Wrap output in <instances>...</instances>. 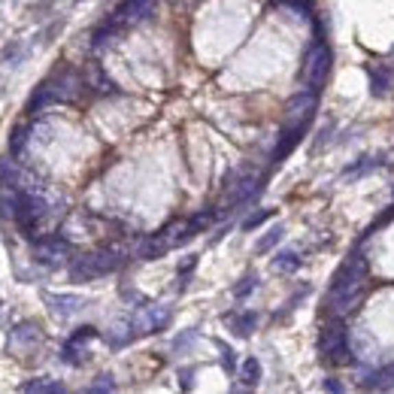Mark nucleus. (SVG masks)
Segmentation results:
<instances>
[{"label": "nucleus", "instance_id": "1", "mask_svg": "<svg viewBox=\"0 0 394 394\" xmlns=\"http://www.w3.org/2000/svg\"><path fill=\"white\" fill-rule=\"evenodd\" d=\"M121 267V252L119 249H97L91 255H82L70 264V279L73 282H91L100 279V276L113 273V270Z\"/></svg>", "mask_w": 394, "mask_h": 394}, {"label": "nucleus", "instance_id": "10", "mask_svg": "<svg viewBox=\"0 0 394 394\" xmlns=\"http://www.w3.org/2000/svg\"><path fill=\"white\" fill-rule=\"evenodd\" d=\"M94 337H97V327H91V325H85V327H79L73 337L64 343V355L61 358L67 361V364H82V358H79V349L85 346V343H91Z\"/></svg>", "mask_w": 394, "mask_h": 394}, {"label": "nucleus", "instance_id": "29", "mask_svg": "<svg viewBox=\"0 0 394 394\" xmlns=\"http://www.w3.org/2000/svg\"><path fill=\"white\" fill-rule=\"evenodd\" d=\"M113 389H115L113 376H97V382L89 385V391H94V394H97V391H113Z\"/></svg>", "mask_w": 394, "mask_h": 394}, {"label": "nucleus", "instance_id": "24", "mask_svg": "<svg viewBox=\"0 0 394 394\" xmlns=\"http://www.w3.org/2000/svg\"><path fill=\"white\" fill-rule=\"evenodd\" d=\"M389 82H391V70H370V85H373V91H385L389 89Z\"/></svg>", "mask_w": 394, "mask_h": 394}, {"label": "nucleus", "instance_id": "22", "mask_svg": "<svg viewBox=\"0 0 394 394\" xmlns=\"http://www.w3.org/2000/svg\"><path fill=\"white\" fill-rule=\"evenodd\" d=\"M297 267H301L297 252H282V255H276V261H273V270H279V273H294Z\"/></svg>", "mask_w": 394, "mask_h": 394}, {"label": "nucleus", "instance_id": "9", "mask_svg": "<svg viewBox=\"0 0 394 394\" xmlns=\"http://www.w3.org/2000/svg\"><path fill=\"white\" fill-rule=\"evenodd\" d=\"M167 322H170V312H167L164 306H143L130 325H134V334H155V331H161Z\"/></svg>", "mask_w": 394, "mask_h": 394}, {"label": "nucleus", "instance_id": "11", "mask_svg": "<svg viewBox=\"0 0 394 394\" xmlns=\"http://www.w3.org/2000/svg\"><path fill=\"white\" fill-rule=\"evenodd\" d=\"M46 303L52 306V312L58 318H70L79 310H85V297H79V294H46Z\"/></svg>", "mask_w": 394, "mask_h": 394}, {"label": "nucleus", "instance_id": "27", "mask_svg": "<svg viewBox=\"0 0 394 394\" xmlns=\"http://www.w3.org/2000/svg\"><path fill=\"white\" fill-rule=\"evenodd\" d=\"M270 216H273V209H261V213H255V216H249V218H246V222H243V228H246V231L258 228V224H261V222H267Z\"/></svg>", "mask_w": 394, "mask_h": 394}, {"label": "nucleus", "instance_id": "8", "mask_svg": "<svg viewBox=\"0 0 394 394\" xmlns=\"http://www.w3.org/2000/svg\"><path fill=\"white\" fill-rule=\"evenodd\" d=\"M40 343H43L40 327H36L34 322H21V325L12 327V334H10V352H16L19 358H25V355L34 352Z\"/></svg>", "mask_w": 394, "mask_h": 394}, {"label": "nucleus", "instance_id": "7", "mask_svg": "<svg viewBox=\"0 0 394 394\" xmlns=\"http://www.w3.org/2000/svg\"><path fill=\"white\" fill-rule=\"evenodd\" d=\"M316 94L318 91H301L286 104V128H303L316 113Z\"/></svg>", "mask_w": 394, "mask_h": 394}, {"label": "nucleus", "instance_id": "28", "mask_svg": "<svg viewBox=\"0 0 394 394\" xmlns=\"http://www.w3.org/2000/svg\"><path fill=\"white\" fill-rule=\"evenodd\" d=\"M255 286H258V282H255V276H246V279H243V282H240V286H237V288H233V297H237V301H243V297H246V294H249V291H252Z\"/></svg>", "mask_w": 394, "mask_h": 394}, {"label": "nucleus", "instance_id": "17", "mask_svg": "<svg viewBox=\"0 0 394 394\" xmlns=\"http://www.w3.org/2000/svg\"><path fill=\"white\" fill-rule=\"evenodd\" d=\"M0 188H21V173L10 158H0Z\"/></svg>", "mask_w": 394, "mask_h": 394}, {"label": "nucleus", "instance_id": "18", "mask_svg": "<svg viewBox=\"0 0 394 394\" xmlns=\"http://www.w3.org/2000/svg\"><path fill=\"white\" fill-rule=\"evenodd\" d=\"M134 337V325L130 322H113V327H109V334H106V340H109V346H125V343Z\"/></svg>", "mask_w": 394, "mask_h": 394}, {"label": "nucleus", "instance_id": "23", "mask_svg": "<svg viewBox=\"0 0 394 394\" xmlns=\"http://www.w3.org/2000/svg\"><path fill=\"white\" fill-rule=\"evenodd\" d=\"M282 233H286V231H282V224H276V228H270V231L264 233V237L258 240V246H255V252H261V255L270 252V249H273V246L282 240Z\"/></svg>", "mask_w": 394, "mask_h": 394}, {"label": "nucleus", "instance_id": "19", "mask_svg": "<svg viewBox=\"0 0 394 394\" xmlns=\"http://www.w3.org/2000/svg\"><path fill=\"white\" fill-rule=\"evenodd\" d=\"M21 391H43V394H55V391H64V385L58 379H49V376H40V379H31V382L21 385Z\"/></svg>", "mask_w": 394, "mask_h": 394}, {"label": "nucleus", "instance_id": "14", "mask_svg": "<svg viewBox=\"0 0 394 394\" xmlns=\"http://www.w3.org/2000/svg\"><path fill=\"white\" fill-rule=\"evenodd\" d=\"M170 249V243L161 237V233H155V237H149V240H143L140 246H137V255H140L143 261H155V258H161V255Z\"/></svg>", "mask_w": 394, "mask_h": 394}, {"label": "nucleus", "instance_id": "25", "mask_svg": "<svg viewBox=\"0 0 394 394\" xmlns=\"http://www.w3.org/2000/svg\"><path fill=\"white\" fill-rule=\"evenodd\" d=\"M25 140H27V128H25V125H19L16 130H12V137H10V149H12V155H19V152L25 149Z\"/></svg>", "mask_w": 394, "mask_h": 394}, {"label": "nucleus", "instance_id": "13", "mask_svg": "<svg viewBox=\"0 0 394 394\" xmlns=\"http://www.w3.org/2000/svg\"><path fill=\"white\" fill-rule=\"evenodd\" d=\"M85 85L94 91H100V94H109V91H115V85L109 82V76L104 73V67H100L97 61H91L89 67H85Z\"/></svg>", "mask_w": 394, "mask_h": 394}, {"label": "nucleus", "instance_id": "6", "mask_svg": "<svg viewBox=\"0 0 394 394\" xmlns=\"http://www.w3.org/2000/svg\"><path fill=\"white\" fill-rule=\"evenodd\" d=\"M158 0H121L119 10L113 12V25L115 27H130V25H140L155 12Z\"/></svg>", "mask_w": 394, "mask_h": 394}, {"label": "nucleus", "instance_id": "5", "mask_svg": "<svg viewBox=\"0 0 394 394\" xmlns=\"http://www.w3.org/2000/svg\"><path fill=\"white\" fill-rule=\"evenodd\" d=\"M70 258V243L64 237H40L34 243V261L43 267H61Z\"/></svg>", "mask_w": 394, "mask_h": 394}, {"label": "nucleus", "instance_id": "4", "mask_svg": "<svg viewBox=\"0 0 394 394\" xmlns=\"http://www.w3.org/2000/svg\"><path fill=\"white\" fill-rule=\"evenodd\" d=\"M43 89L49 91L52 104H70V100L79 97V91L85 89V82L73 70H64V73H58V76L46 79V82H43Z\"/></svg>", "mask_w": 394, "mask_h": 394}, {"label": "nucleus", "instance_id": "2", "mask_svg": "<svg viewBox=\"0 0 394 394\" xmlns=\"http://www.w3.org/2000/svg\"><path fill=\"white\" fill-rule=\"evenodd\" d=\"M318 349L331 364H352V349H349V331L340 318L327 322L318 337Z\"/></svg>", "mask_w": 394, "mask_h": 394}, {"label": "nucleus", "instance_id": "26", "mask_svg": "<svg viewBox=\"0 0 394 394\" xmlns=\"http://www.w3.org/2000/svg\"><path fill=\"white\" fill-rule=\"evenodd\" d=\"M213 213H209V209H203V213H197V216H192L188 218V222H192V228H194V233H200L203 228H209V224H213Z\"/></svg>", "mask_w": 394, "mask_h": 394}, {"label": "nucleus", "instance_id": "20", "mask_svg": "<svg viewBox=\"0 0 394 394\" xmlns=\"http://www.w3.org/2000/svg\"><path fill=\"white\" fill-rule=\"evenodd\" d=\"M240 379H243L246 385H258V379H261V364H258V358H246L243 364H240Z\"/></svg>", "mask_w": 394, "mask_h": 394}, {"label": "nucleus", "instance_id": "3", "mask_svg": "<svg viewBox=\"0 0 394 394\" xmlns=\"http://www.w3.org/2000/svg\"><path fill=\"white\" fill-rule=\"evenodd\" d=\"M331 49L325 43H316V46L306 52L303 58V70H301V79L310 91H322V85L327 82V73H331Z\"/></svg>", "mask_w": 394, "mask_h": 394}, {"label": "nucleus", "instance_id": "32", "mask_svg": "<svg viewBox=\"0 0 394 394\" xmlns=\"http://www.w3.org/2000/svg\"><path fill=\"white\" fill-rule=\"evenodd\" d=\"M282 3H291V6H301L303 0H282Z\"/></svg>", "mask_w": 394, "mask_h": 394}, {"label": "nucleus", "instance_id": "31", "mask_svg": "<svg viewBox=\"0 0 394 394\" xmlns=\"http://www.w3.org/2000/svg\"><path fill=\"white\" fill-rule=\"evenodd\" d=\"M325 389H327V391H343V385L337 382V379H327V382H325Z\"/></svg>", "mask_w": 394, "mask_h": 394}, {"label": "nucleus", "instance_id": "15", "mask_svg": "<svg viewBox=\"0 0 394 394\" xmlns=\"http://www.w3.org/2000/svg\"><path fill=\"white\" fill-rule=\"evenodd\" d=\"M301 134H303V128H286V130H282L279 146L273 149V161H282V158H288L291 149L301 143Z\"/></svg>", "mask_w": 394, "mask_h": 394}, {"label": "nucleus", "instance_id": "30", "mask_svg": "<svg viewBox=\"0 0 394 394\" xmlns=\"http://www.w3.org/2000/svg\"><path fill=\"white\" fill-rule=\"evenodd\" d=\"M222 364L228 370H233V352H231V349H224V346H222Z\"/></svg>", "mask_w": 394, "mask_h": 394}, {"label": "nucleus", "instance_id": "16", "mask_svg": "<svg viewBox=\"0 0 394 394\" xmlns=\"http://www.w3.org/2000/svg\"><path fill=\"white\" fill-rule=\"evenodd\" d=\"M228 322H231L237 337H249V334L255 331V325H258V316H255V312H237V316H231Z\"/></svg>", "mask_w": 394, "mask_h": 394}, {"label": "nucleus", "instance_id": "21", "mask_svg": "<svg viewBox=\"0 0 394 394\" xmlns=\"http://www.w3.org/2000/svg\"><path fill=\"white\" fill-rule=\"evenodd\" d=\"M367 389H394V364H389V367H382L379 373L370 376V382H367Z\"/></svg>", "mask_w": 394, "mask_h": 394}, {"label": "nucleus", "instance_id": "12", "mask_svg": "<svg viewBox=\"0 0 394 394\" xmlns=\"http://www.w3.org/2000/svg\"><path fill=\"white\" fill-rule=\"evenodd\" d=\"M158 233H161L167 243H170V249H173V246L185 243L188 237H194V228H192V222H188V218H179V222H170L164 231H158Z\"/></svg>", "mask_w": 394, "mask_h": 394}]
</instances>
